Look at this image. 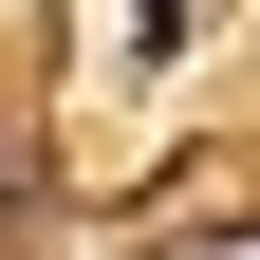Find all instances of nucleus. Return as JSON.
Returning <instances> with one entry per match:
<instances>
[{
    "mask_svg": "<svg viewBox=\"0 0 260 260\" xmlns=\"http://www.w3.org/2000/svg\"><path fill=\"white\" fill-rule=\"evenodd\" d=\"M130 56H186V0H130Z\"/></svg>",
    "mask_w": 260,
    "mask_h": 260,
    "instance_id": "f257e3e1",
    "label": "nucleus"
}]
</instances>
